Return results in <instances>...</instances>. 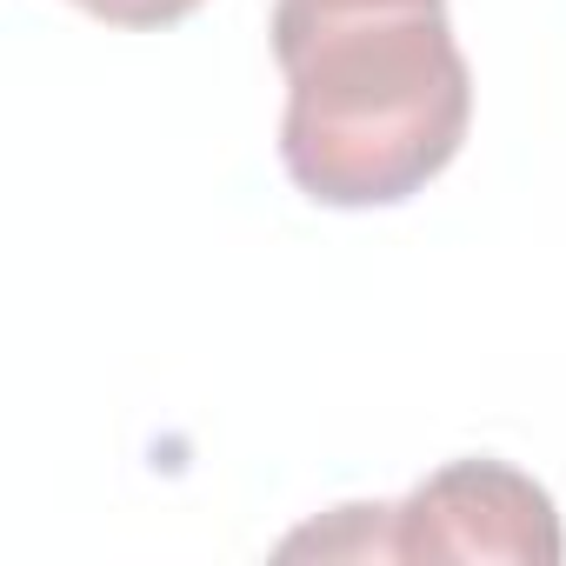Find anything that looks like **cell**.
<instances>
[{
  "mask_svg": "<svg viewBox=\"0 0 566 566\" xmlns=\"http://www.w3.org/2000/svg\"><path fill=\"white\" fill-rule=\"evenodd\" d=\"M273 54L287 74L280 160L321 207L413 200L467 140L473 67L447 0L273 21Z\"/></svg>",
  "mask_w": 566,
  "mask_h": 566,
  "instance_id": "cell-1",
  "label": "cell"
},
{
  "mask_svg": "<svg viewBox=\"0 0 566 566\" xmlns=\"http://www.w3.org/2000/svg\"><path fill=\"white\" fill-rule=\"evenodd\" d=\"M74 8H87L107 28H174V21L200 14L207 0H74Z\"/></svg>",
  "mask_w": 566,
  "mask_h": 566,
  "instance_id": "cell-3",
  "label": "cell"
},
{
  "mask_svg": "<svg viewBox=\"0 0 566 566\" xmlns=\"http://www.w3.org/2000/svg\"><path fill=\"white\" fill-rule=\"evenodd\" d=\"M367 8H407V0H280L273 21H327V14H367Z\"/></svg>",
  "mask_w": 566,
  "mask_h": 566,
  "instance_id": "cell-4",
  "label": "cell"
},
{
  "mask_svg": "<svg viewBox=\"0 0 566 566\" xmlns=\"http://www.w3.org/2000/svg\"><path fill=\"white\" fill-rule=\"evenodd\" d=\"M287 553L347 559H493V566H559V513L539 480L500 460H453L427 473L400 506H340L334 526L287 539Z\"/></svg>",
  "mask_w": 566,
  "mask_h": 566,
  "instance_id": "cell-2",
  "label": "cell"
}]
</instances>
